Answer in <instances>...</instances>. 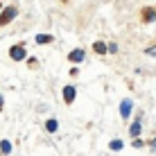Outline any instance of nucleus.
<instances>
[{"mask_svg": "<svg viewBox=\"0 0 156 156\" xmlns=\"http://www.w3.org/2000/svg\"><path fill=\"white\" fill-rule=\"evenodd\" d=\"M63 100H66V102L75 100V88H73V86H66V88H63Z\"/></svg>", "mask_w": 156, "mask_h": 156, "instance_id": "nucleus-5", "label": "nucleus"}, {"mask_svg": "<svg viewBox=\"0 0 156 156\" xmlns=\"http://www.w3.org/2000/svg\"><path fill=\"white\" fill-rule=\"evenodd\" d=\"M9 55H12V59H14V61H23V59H25V50H23L20 45H14Z\"/></svg>", "mask_w": 156, "mask_h": 156, "instance_id": "nucleus-2", "label": "nucleus"}, {"mask_svg": "<svg viewBox=\"0 0 156 156\" xmlns=\"http://www.w3.org/2000/svg\"><path fill=\"white\" fill-rule=\"evenodd\" d=\"M138 133H140V122H138V120H136V122H133V125H131V136H133V138H136V136H138Z\"/></svg>", "mask_w": 156, "mask_h": 156, "instance_id": "nucleus-8", "label": "nucleus"}, {"mask_svg": "<svg viewBox=\"0 0 156 156\" xmlns=\"http://www.w3.org/2000/svg\"><path fill=\"white\" fill-rule=\"evenodd\" d=\"M14 16H16V7H7V9L2 12V16H0V25H5L7 20H12Z\"/></svg>", "mask_w": 156, "mask_h": 156, "instance_id": "nucleus-3", "label": "nucleus"}, {"mask_svg": "<svg viewBox=\"0 0 156 156\" xmlns=\"http://www.w3.org/2000/svg\"><path fill=\"white\" fill-rule=\"evenodd\" d=\"M57 120H48V125H45V129H48V131H57Z\"/></svg>", "mask_w": 156, "mask_h": 156, "instance_id": "nucleus-9", "label": "nucleus"}, {"mask_svg": "<svg viewBox=\"0 0 156 156\" xmlns=\"http://www.w3.org/2000/svg\"><path fill=\"white\" fill-rule=\"evenodd\" d=\"M120 111H122V118H129V113H131V100H125L120 104Z\"/></svg>", "mask_w": 156, "mask_h": 156, "instance_id": "nucleus-4", "label": "nucleus"}, {"mask_svg": "<svg viewBox=\"0 0 156 156\" xmlns=\"http://www.w3.org/2000/svg\"><path fill=\"white\" fill-rule=\"evenodd\" d=\"M84 57H86V55H84L82 48H77V50H73L70 55H68V59H70L73 63H82V61H84Z\"/></svg>", "mask_w": 156, "mask_h": 156, "instance_id": "nucleus-1", "label": "nucleus"}, {"mask_svg": "<svg viewBox=\"0 0 156 156\" xmlns=\"http://www.w3.org/2000/svg\"><path fill=\"white\" fill-rule=\"evenodd\" d=\"M93 48H95V52H106V50H109V48H106V45H104V43H100V41H98V43H95V45H93Z\"/></svg>", "mask_w": 156, "mask_h": 156, "instance_id": "nucleus-10", "label": "nucleus"}, {"mask_svg": "<svg viewBox=\"0 0 156 156\" xmlns=\"http://www.w3.org/2000/svg\"><path fill=\"white\" fill-rule=\"evenodd\" d=\"M0 109H2V98H0Z\"/></svg>", "mask_w": 156, "mask_h": 156, "instance_id": "nucleus-14", "label": "nucleus"}, {"mask_svg": "<svg viewBox=\"0 0 156 156\" xmlns=\"http://www.w3.org/2000/svg\"><path fill=\"white\" fill-rule=\"evenodd\" d=\"M0 149H2V154H9V152H12V143L2 140V143H0Z\"/></svg>", "mask_w": 156, "mask_h": 156, "instance_id": "nucleus-7", "label": "nucleus"}, {"mask_svg": "<svg viewBox=\"0 0 156 156\" xmlns=\"http://www.w3.org/2000/svg\"><path fill=\"white\" fill-rule=\"evenodd\" d=\"M156 16V12H152V9H147V12H145V20H149V18H154Z\"/></svg>", "mask_w": 156, "mask_h": 156, "instance_id": "nucleus-12", "label": "nucleus"}, {"mask_svg": "<svg viewBox=\"0 0 156 156\" xmlns=\"http://www.w3.org/2000/svg\"><path fill=\"white\" fill-rule=\"evenodd\" d=\"M52 41V36H48V34H39L36 36V43H39V45H45V43H50Z\"/></svg>", "mask_w": 156, "mask_h": 156, "instance_id": "nucleus-6", "label": "nucleus"}, {"mask_svg": "<svg viewBox=\"0 0 156 156\" xmlns=\"http://www.w3.org/2000/svg\"><path fill=\"white\" fill-rule=\"evenodd\" d=\"M147 55H156V48H147Z\"/></svg>", "mask_w": 156, "mask_h": 156, "instance_id": "nucleus-13", "label": "nucleus"}, {"mask_svg": "<svg viewBox=\"0 0 156 156\" xmlns=\"http://www.w3.org/2000/svg\"><path fill=\"white\" fill-rule=\"evenodd\" d=\"M111 149H122V140H111Z\"/></svg>", "mask_w": 156, "mask_h": 156, "instance_id": "nucleus-11", "label": "nucleus"}]
</instances>
